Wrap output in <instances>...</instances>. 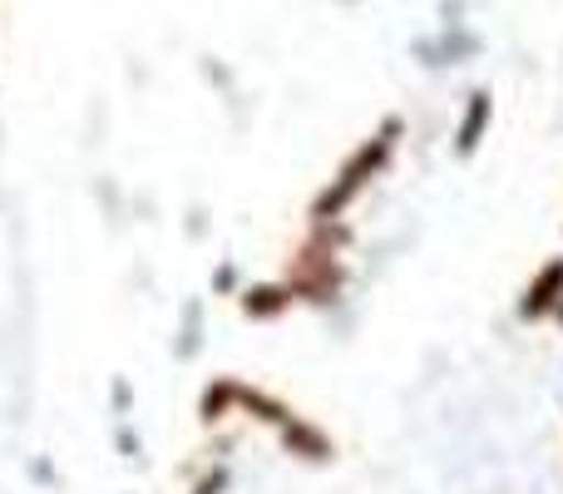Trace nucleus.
Listing matches in <instances>:
<instances>
[{"instance_id":"f03ea898","label":"nucleus","mask_w":563,"mask_h":494,"mask_svg":"<svg viewBox=\"0 0 563 494\" xmlns=\"http://www.w3.org/2000/svg\"><path fill=\"white\" fill-rule=\"evenodd\" d=\"M400 134H406V124H400V119H386V124H380L376 134H371L366 144H361L356 154H351L346 164L331 174V184L311 198V223H336V218L346 213V208L356 204V198L366 194L380 174H386V164H390V154H396Z\"/></svg>"},{"instance_id":"9b49d317","label":"nucleus","mask_w":563,"mask_h":494,"mask_svg":"<svg viewBox=\"0 0 563 494\" xmlns=\"http://www.w3.org/2000/svg\"><path fill=\"white\" fill-rule=\"evenodd\" d=\"M213 287H218V292H233V287H238V267H233V262H223V267L213 272Z\"/></svg>"},{"instance_id":"423d86ee","label":"nucleus","mask_w":563,"mask_h":494,"mask_svg":"<svg viewBox=\"0 0 563 494\" xmlns=\"http://www.w3.org/2000/svg\"><path fill=\"white\" fill-rule=\"evenodd\" d=\"M489 124H495V95H489V89H475L470 105H465V114H460V129H455V154L460 158L475 154V149L485 144Z\"/></svg>"},{"instance_id":"1a4fd4ad","label":"nucleus","mask_w":563,"mask_h":494,"mask_svg":"<svg viewBox=\"0 0 563 494\" xmlns=\"http://www.w3.org/2000/svg\"><path fill=\"white\" fill-rule=\"evenodd\" d=\"M198 331H203V311H198V301H194V307H188V337L178 341V351H184V356H194V351H198V341H203Z\"/></svg>"},{"instance_id":"20e7f679","label":"nucleus","mask_w":563,"mask_h":494,"mask_svg":"<svg viewBox=\"0 0 563 494\" xmlns=\"http://www.w3.org/2000/svg\"><path fill=\"white\" fill-rule=\"evenodd\" d=\"M277 446L287 450L291 460H307V465H331L336 460V446H331V436L317 426V420L307 416H287L277 426Z\"/></svg>"},{"instance_id":"f8f14e48","label":"nucleus","mask_w":563,"mask_h":494,"mask_svg":"<svg viewBox=\"0 0 563 494\" xmlns=\"http://www.w3.org/2000/svg\"><path fill=\"white\" fill-rule=\"evenodd\" d=\"M129 400H134V391H129V381H114V406L129 410Z\"/></svg>"},{"instance_id":"6e6552de","label":"nucleus","mask_w":563,"mask_h":494,"mask_svg":"<svg viewBox=\"0 0 563 494\" xmlns=\"http://www.w3.org/2000/svg\"><path fill=\"white\" fill-rule=\"evenodd\" d=\"M243 416H253V420H263V426L277 430L291 410H287V400L267 396V391H257V386H243Z\"/></svg>"},{"instance_id":"f257e3e1","label":"nucleus","mask_w":563,"mask_h":494,"mask_svg":"<svg viewBox=\"0 0 563 494\" xmlns=\"http://www.w3.org/2000/svg\"><path fill=\"white\" fill-rule=\"evenodd\" d=\"M346 243H351V228L341 218L336 223H311V238L297 248V257L287 267L291 297L307 301V307H331L341 297V287H346V267H341Z\"/></svg>"},{"instance_id":"39448f33","label":"nucleus","mask_w":563,"mask_h":494,"mask_svg":"<svg viewBox=\"0 0 563 494\" xmlns=\"http://www.w3.org/2000/svg\"><path fill=\"white\" fill-rule=\"evenodd\" d=\"M238 307H243L247 321H277L297 307V297H291L287 282H253V287L238 292Z\"/></svg>"},{"instance_id":"9d476101","label":"nucleus","mask_w":563,"mask_h":494,"mask_svg":"<svg viewBox=\"0 0 563 494\" xmlns=\"http://www.w3.org/2000/svg\"><path fill=\"white\" fill-rule=\"evenodd\" d=\"M223 490H228V465H213V470H208V475L198 480V485L188 490V494H223Z\"/></svg>"},{"instance_id":"7ed1b4c3","label":"nucleus","mask_w":563,"mask_h":494,"mask_svg":"<svg viewBox=\"0 0 563 494\" xmlns=\"http://www.w3.org/2000/svg\"><path fill=\"white\" fill-rule=\"evenodd\" d=\"M563 321V257H549L519 297V321Z\"/></svg>"},{"instance_id":"0eeeda50","label":"nucleus","mask_w":563,"mask_h":494,"mask_svg":"<svg viewBox=\"0 0 563 494\" xmlns=\"http://www.w3.org/2000/svg\"><path fill=\"white\" fill-rule=\"evenodd\" d=\"M243 386L247 381H238V376H213L203 386V396H198V420L218 426L228 416H243Z\"/></svg>"}]
</instances>
